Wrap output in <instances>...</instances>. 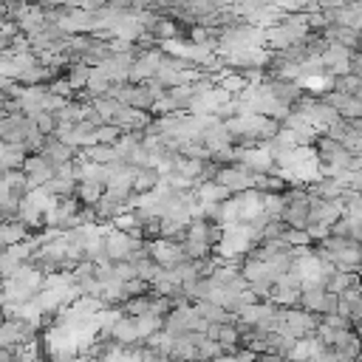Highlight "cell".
Masks as SVG:
<instances>
[{
  "label": "cell",
  "instance_id": "1",
  "mask_svg": "<svg viewBox=\"0 0 362 362\" xmlns=\"http://www.w3.org/2000/svg\"><path fill=\"white\" fill-rule=\"evenodd\" d=\"M54 201H57V195H51L45 187H31V189L20 198V215H17V218L25 221L28 229H31V226H40Z\"/></svg>",
  "mask_w": 362,
  "mask_h": 362
},
{
  "label": "cell",
  "instance_id": "2",
  "mask_svg": "<svg viewBox=\"0 0 362 362\" xmlns=\"http://www.w3.org/2000/svg\"><path fill=\"white\" fill-rule=\"evenodd\" d=\"M215 181L223 184L229 192H240V189L255 187V173L249 167H243L240 161H226V164H221Z\"/></svg>",
  "mask_w": 362,
  "mask_h": 362
},
{
  "label": "cell",
  "instance_id": "3",
  "mask_svg": "<svg viewBox=\"0 0 362 362\" xmlns=\"http://www.w3.org/2000/svg\"><path fill=\"white\" fill-rule=\"evenodd\" d=\"M147 255H150L158 266H173V263H178V260L187 257V255H184V243H181L178 238H164V235L147 240Z\"/></svg>",
  "mask_w": 362,
  "mask_h": 362
},
{
  "label": "cell",
  "instance_id": "4",
  "mask_svg": "<svg viewBox=\"0 0 362 362\" xmlns=\"http://www.w3.org/2000/svg\"><path fill=\"white\" fill-rule=\"evenodd\" d=\"M23 173L28 178V187H42L45 181H51L57 175V167L48 156L42 153H28L25 161H23Z\"/></svg>",
  "mask_w": 362,
  "mask_h": 362
},
{
  "label": "cell",
  "instance_id": "5",
  "mask_svg": "<svg viewBox=\"0 0 362 362\" xmlns=\"http://www.w3.org/2000/svg\"><path fill=\"white\" fill-rule=\"evenodd\" d=\"M322 40L325 42H337V45H345L348 51H356L362 48V31L359 28H351V25H339V23H328L322 31Z\"/></svg>",
  "mask_w": 362,
  "mask_h": 362
},
{
  "label": "cell",
  "instance_id": "6",
  "mask_svg": "<svg viewBox=\"0 0 362 362\" xmlns=\"http://www.w3.org/2000/svg\"><path fill=\"white\" fill-rule=\"evenodd\" d=\"M320 57H322L325 74H331V76L348 74V65H351V51H348L345 45H337V42H325V48L320 51Z\"/></svg>",
  "mask_w": 362,
  "mask_h": 362
},
{
  "label": "cell",
  "instance_id": "7",
  "mask_svg": "<svg viewBox=\"0 0 362 362\" xmlns=\"http://www.w3.org/2000/svg\"><path fill=\"white\" fill-rule=\"evenodd\" d=\"M110 122L124 133V130H144L153 119H150V113H147V110H141V107L122 105V107L113 113V119H110Z\"/></svg>",
  "mask_w": 362,
  "mask_h": 362
},
{
  "label": "cell",
  "instance_id": "8",
  "mask_svg": "<svg viewBox=\"0 0 362 362\" xmlns=\"http://www.w3.org/2000/svg\"><path fill=\"white\" fill-rule=\"evenodd\" d=\"M238 198V212H240V221H255L257 215H263V192L257 187H249V189H240L235 192Z\"/></svg>",
  "mask_w": 362,
  "mask_h": 362
},
{
  "label": "cell",
  "instance_id": "9",
  "mask_svg": "<svg viewBox=\"0 0 362 362\" xmlns=\"http://www.w3.org/2000/svg\"><path fill=\"white\" fill-rule=\"evenodd\" d=\"M40 153L48 156V158L54 161V167H59V164H65V161H74V156H76L79 150L71 147V144H65L59 136L48 133V136H42V150H40Z\"/></svg>",
  "mask_w": 362,
  "mask_h": 362
},
{
  "label": "cell",
  "instance_id": "10",
  "mask_svg": "<svg viewBox=\"0 0 362 362\" xmlns=\"http://www.w3.org/2000/svg\"><path fill=\"white\" fill-rule=\"evenodd\" d=\"M110 339H116V342H122V345L141 342V337H139L136 322H133V317H130V314H122V317L113 322V328H110Z\"/></svg>",
  "mask_w": 362,
  "mask_h": 362
},
{
  "label": "cell",
  "instance_id": "11",
  "mask_svg": "<svg viewBox=\"0 0 362 362\" xmlns=\"http://www.w3.org/2000/svg\"><path fill=\"white\" fill-rule=\"evenodd\" d=\"M79 156H85V158H90V161H99V164L124 161V158L119 156L116 144H102V141H96V144H90V147H82V150H79Z\"/></svg>",
  "mask_w": 362,
  "mask_h": 362
},
{
  "label": "cell",
  "instance_id": "12",
  "mask_svg": "<svg viewBox=\"0 0 362 362\" xmlns=\"http://www.w3.org/2000/svg\"><path fill=\"white\" fill-rule=\"evenodd\" d=\"M153 187H158V170L150 164L133 167V192H150Z\"/></svg>",
  "mask_w": 362,
  "mask_h": 362
},
{
  "label": "cell",
  "instance_id": "13",
  "mask_svg": "<svg viewBox=\"0 0 362 362\" xmlns=\"http://www.w3.org/2000/svg\"><path fill=\"white\" fill-rule=\"evenodd\" d=\"M192 305H195V311H198L206 322H226V320L235 317V314H229L223 305H218V303H212V300H195Z\"/></svg>",
  "mask_w": 362,
  "mask_h": 362
},
{
  "label": "cell",
  "instance_id": "14",
  "mask_svg": "<svg viewBox=\"0 0 362 362\" xmlns=\"http://www.w3.org/2000/svg\"><path fill=\"white\" fill-rule=\"evenodd\" d=\"M133 322H136V331H139V337H141V339H147L150 334H156L158 328H164V317H158V314H153V311L136 314V317H133Z\"/></svg>",
  "mask_w": 362,
  "mask_h": 362
},
{
  "label": "cell",
  "instance_id": "15",
  "mask_svg": "<svg viewBox=\"0 0 362 362\" xmlns=\"http://www.w3.org/2000/svg\"><path fill=\"white\" fill-rule=\"evenodd\" d=\"M88 76H90V65H88V62H71V65H68L65 79H68V85H71L74 90L85 88V85H88Z\"/></svg>",
  "mask_w": 362,
  "mask_h": 362
},
{
  "label": "cell",
  "instance_id": "16",
  "mask_svg": "<svg viewBox=\"0 0 362 362\" xmlns=\"http://www.w3.org/2000/svg\"><path fill=\"white\" fill-rule=\"evenodd\" d=\"M105 192V184H93V181H76V189H74V195L82 201V204H93L99 195Z\"/></svg>",
  "mask_w": 362,
  "mask_h": 362
},
{
  "label": "cell",
  "instance_id": "17",
  "mask_svg": "<svg viewBox=\"0 0 362 362\" xmlns=\"http://www.w3.org/2000/svg\"><path fill=\"white\" fill-rule=\"evenodd\" d=\"M51 195H57V198H65V195H74V189H76V181H71V178H62V175H54L51 181H45L42 184Z\"/></svg>",
  "mask_w": 362,
  "mask_h": 362
},
{
  "label": "cell",
  "instance_id": "18",
  "mask_svg": "<svg viewBox=\"0 0 362 362\" xmlns=\"http://www.w3.org/2000/svg\"><path fill=\"white\" fill-rule=\"evenodd\" d=\"M263 212L269 218H280V212H283V192H263Z\"/></svg>",
  "mask_w": 362,
  "mask_h": 362
},
{
  "label": "cell",
  "instance_id": "19",
  "mask_svg": "<svg viewBox=\"0 0 362 362\" xmlns=\"http://www.w3.org/2000/svg\"><path fill=\"white\" fill-rule=\"evenodd\" d=\"M31 119H34V124H37V130H40L42 136L54 133V127H57V119H54V113H51V110H40V113H34Z\"/></svg>",
  "mask_w": 362,
  "mask_h": 362
},
{
  "label": "cell",
  "instance_id": "20",
  "mask_svg": "<svg viewBox=\"0 0 362 362\" xmlns=\"http://www.w3.org/2000/svg\"><path fill=\"white\" fill-rule=\"evenodd\" d=\"M119 136H122V130L113 122H105V124L96 127V141H102V144H116Z\"/></svg>",
  "mask_w": 362,
  "mask_h": 362
},
{
  "label": "cell",
  "instance_id": "21",
  "mask_svg": "<svg viewBox=\"0 0 362 362\" xmlns=\"http://www.w3.org/2000/svg\"><path fill=\"white\" fill-rule=\"evenodd\" d=\"M269 3L283 11H305V6H308V0H269Z\"/></svg>",
  "mask_w": 362,
  "mask_h": 362
},
{
  "label": "cell",
  "instance_id": "22",
  "mask_svg": "<svg viewBox=\"0 0 362 362\" xmlns=\"http://www.w3.org/2000/svg\"><path fill=\"white\" fill-rule=\"evenodd\" d=\"M348 71L356 74V76H362V48L351 51V65H348Z\"/></svg>",
  "mask_w": 362,
  "mask_h": 362
},
{
  "label": "cell",
  "instance_id": "23",
  "mask_svg": "<svg viewBox=\"0 0 362 362\" xmlns=\"http://www.w3.org/2000/svg\"><path fill=\"white\" fill-rule=\"evenodd\" d=\"M3 17H6V8H3V3H0V20H3Z\"/></svg>",
  "mask_w": 362,
  "mask_h": 362
},
{
  "label": "cell",
  "instance_id": "24",
  "mask_svg": "<svg viewBox=\"0 0 362 362\" xmlns=\"http://www.w3.org/2000/svg\"><path fill=\"white\" fill-rule=\"evenodd\" d=\"M359 291H362V283H359Z\"/></svg>",
  "mask_w": 362,
  "mask_h": 362
}]
</instances>
